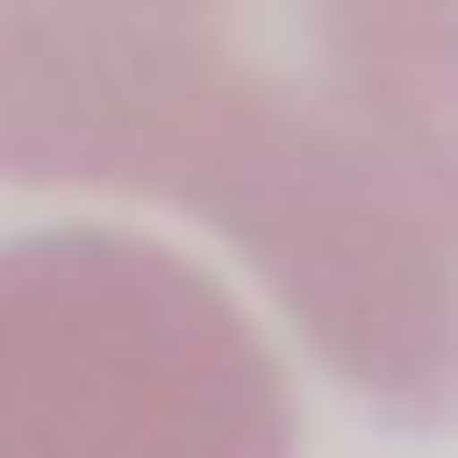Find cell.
<instances>
[{
	"label": "cell",
	"instance_id": "1",
	"mask_svg": "<svg viewBox=\"0 0 458 458\" xmlns=\"http://www.w3.org/2000/svg\"><path fill=\"white\" fill-rule=\"evenodd\" d=\"M0 179L213 224L392 425H458V0H0Z\"/></svg>",
	"mask_w": 458,
	"mask_h": 458
},
{
	"label": "cell",
	"instance_id": "2",
	"mask_svg": "<svg viewBox=\"0 0 458 458\" xmlns=\"http://www.w3.org/2000/svg\"><path fill=\"white\" fill-rule=\"evenodd\" d=\"M0 458H302L268 335L112 224L0 246Z\"/></svg>",
	"mask_w": 458,
	"mask_h": 458
}]
</instances>
